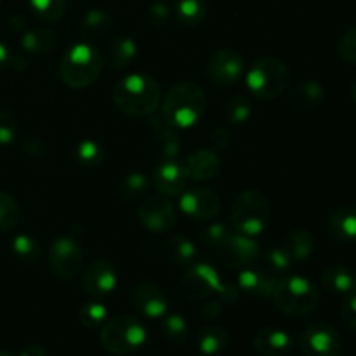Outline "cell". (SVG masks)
I'll return each instance as SVG.
<instances>
[{"label": "cell", "mask_w": 356, "mask_h": 356, "mask_svg": "<svg viewBox=\"0 0 356 356\" xmlns=\"http://www.w3.org/2000/svg\"><path fill=\"white\" fill-rule=\"evenodd\" d=\"M162 334L169 343L183 344L188 339V334H190L186 318L179 313L165 315V318L162 320Z\"/></svg>", "instance_id": "836d02e7"}, {"label": "cell", "mask_w": 356, "mask_h": 356, "mask_svg": "<svg viewBox=\"0 0 356 356\" xmlns=\"http://www.w3.org/2000/svg\"><path fill=\"white\" fill-rule=\"evenodd\" d=\"M176 16L186 26H198L207 17V3L205 0H177Z\"/></svg>", "instance_id": "1f68e13d"}, {"label": "cell", "mask_w": 356, "mask_h": 356, "mask_svg": "<svg viewBox=\"0 0 356 356\" xmlns=\"http://www.w3.org/2000/svg\"><path fill=\"white\" fill-rule=\"evenodd\" d=\"M292 259L287 254V250L284 249V245H273L264 252V266L275 277H282V275L287 273L292 266Z\"/></svg>", "instance_id": "8d00e7d4"}, {"label": "cell", "mask_w": 356, "mask_h": 356, "mask_svg": "<svg viewBox=\"0 0 356 356\" xmlns=\"http://www.w3.org/2000/svg\"><path fill=\"white\" fill-rule=\"evenodd\" d=\"M113 103L129 117H152L162 101V89L153 76L132 73L115 83L111 90Z\"/></svg>", "instance_id": "6da1fadb"}, {"label": "cell", "mask_w": 356, "mask_h": 356, "mask_svg": "<svg viewBox=\"0 0 356 356\" xmlns=\"http://www.w3.org/2000/svg\"><path fill=\"white\" fill-rule=\"evenodd\" d=\"M23 152H26L28 155H42L44 153V145H42L38 139L35 138H26V141L23 143Z\"/></svg>", "instance_id": "681fc988"}, {"label": "cell", "mask_w": 356, "mask_h": 356, "mask_svg": "<svg viewBox=\"0 0 356 356\" xmlns=\"http://www.w3.org/2000/svg\"><path fill=\"white\" fill-rule=\"evenodd\" d=\"M221 313H222L221 302H219V301H207L204 305V308H202L200 315L204 316L205 320H216V318H219V316H221Z\"/></svg>", "instance_id": "c3c4849f"}, {"label": "cell", "mask_w": 356, "mask_h": 356, "mask_svg": "<svg viewBox=\"0 0 356 356\" xmlns=\"http://www.w3.org/2000/svg\"><path fill=\"white\" fill-rule=\"evenodd\" d=\"M197 343L198 351L202 355H207V356H214L222 353L226 350L229 343V334L226 332L225 327H219V325H207V327H202L200 330L197 332Z\"/></svg>", "instance_id": "4316f807"}, {"label": "cell", "mask_w": 356, "mask_h": 356, "mask_svg": "<svg viewBox=\"0 0 356 356\" xmlns=\"http://www.w3.org/2000/svg\"><path fill=\"white\" fill-rule=\"evenodd\" d=\"M299 344L305 356H341L343 351L341 334L336 327L325 322L309 325L301 334Z\"/></svg>", "instance_id": "30bf717a"}, {"label": "cell", "mask_w": 356, "mask_h": 356, "mask_svg": "<svg viewBox=\"0 0 356 356\" xmlns=\"http://www.w3.org/2000/svg\"><path fill=\"white\" fill-rule=\"evenodd\" d=\"M271 218V205L259 190H243L232 205V226L236 233L257 236L266 229Z\"/></svg>", "instance_id": "5b68a950"}, {"label": "cell", "mask_w": 356, "mask_h": 356, "mask_svg": "<svg viewBox=\"0 0 356 356\" xmlns=\"http://www.w3.org/2000/svg\"><path fill=\"white\" fill-rule=\"evenodd\" d=\"M149 125H152L153 132H155V139L156 145H159L160 153H162L167 160H172L174 156L179 155L181 139L179 136H177V129L165 120L162 111H160L159 115H152Z\"/></svg>", "instance_id": "ffe728a7"}, {"label": "cell", "mask_w": 356, "mask_h": 356, "mask_svg": "<svg viewBox=\"0 0 356 356\" xmlns=\"http://www.w3.org/2000/svg\"><path fill=\"white\" fill-rule=\"evenodd\" d=\"M138 58V44L131 37L111 38L106 45V63L113 70H125Z\"/></svg>", "instance_id": "7402d4cb"}, {"label": "cell", "mask_w": 356, "mask_h": 356, "mask_svg": "<svg viewBox=\"0 0 356 356\" xmlns=\"http://www.w3.org/2000/svg\"><path fill=\"white\" fill-rule=\"evenodd\" d=\"M139 222L145 226L148 232L165 233L174 228L177 221L176 209L170 204L169 198L162 193L152 195L146 198L138 209Z\"/></svg>", "instance_id": "8fae6325"}, {"label": "cell", "mask_w": 356, "mask_h": 356, "mask_svg": "<svg viewBox=\"0 0 356 356\" xmlns=\"http://www.w3.org/2000/svg\"><path fill=\"white\" fill-rule=\"evenodd\" d=\"M145 341V325L131 315H117L101 327V344L111 355L134 353Z\"/></svg>", "instance_id": "52a82bcc"}, {"label": "cell", "mask_w": 356, "mask_h": 356, "mask_svg": "<svg viewBox=\"0 0 356 356\" xmlns=\"http://www.w3.org/2000/svg\"><path fill=\"white\" fill-rule=\"evenodd\" d=\"M282 245L291 256L292 263H302L313 254L315 238L308 229H292L284 236Z\"/></svg>", "instance_id": "83f0119b"}, {"label": "cell", "mask_w": 356, "mask_h": 356, "mask_svg": "<svg viewBox=\"0 0 356 356\" xmlns=\"http://www.w3.org/2000/svg\"><path fill=\"white\" fill-rule=\"evenodd\" d=\"M339 56L343 61L356 65V24L346 30L339 40Z\"/></svg>", "instance_id": "7bdbcfd3"}, {"label": "cell", "mask_w": 356, "mask_h": 356, "mask_svg": "<svg viewBox=\"0 0 356 356\" xmlns=\"http://www.w3.org/2000/svg\"><path fill=\"white\" fill-rule=\"evenodd\" d=\"M211 145L214 152H221V149H225L226 146L229 145V132L222 127L216 129V131L211 134Z\"/></svg>", "instance_id": "7dc6e473"}, {"label": "cell", "mask_w": 356, "mask_h": 356, "mask_svg": "<svg viewBox=\"0 0 356 356\" xmlns=\"http://www.w3.org/2000/svg\"><path fill=\"white\" fill-rule=\"evenodd\" d=\"M323 97H325V89L322 87V83L316 80H305L292 89L289 101L296 110L309 111L315 110L322 103Z\"/></svg>", "instance_id": "603a6c76"}, {"label": "cell", "mask_w": 356, "mask_h": 356, "mask_svg": "<svg viewBox=\"0 0 356 356\" xmlns=\"http://www.w3.org/2000/svg\"><path fill=\"white\" fill-rule=\"evenodd\" d=\"M218 294L221 296V301L226 305H235L240 299V289L233 284H221Z\"/></svg>", "instance_id": "bcb514c9"}, {"label": "cell", "mask_w": 356, "mask_h": 356, "mask_svg": "<svg viewBox=\"0 0 356 356\" xmlns=\"http://www.w3.org/2000/svg\"><path fill=\"white\" fill-rule=\"evenodd\" d=\"M259 243L254 236L232 233L225 245L216 252V257L229 268H247L259 257Z\"/></svg>", "instance_id": "4fadbf2b"}, {"label": "cell", "mask_w": 356, "mask_h": 356, "mask_svg": "<svg viewBox=\"0 0 356 356\" xmlns=\"http://www.w3.org/2000/svg\"><path fill=\"white\" fill-rule=\"evenodd\" d=\"M232 235V232L228 229V226L222 225V222H212L207 228L204 229V235H202V243L207 247L212 252H218L225 242L228 240V236Z\"/></svg>", "instance_id": "60d3db41"}, {"label": "cell", "mask_w": 356, "mask_h": 356, "mask_svg": "<svg viewBox=\"0 0 356 356\" xmlns=\"http://www.w3.org/2000/svg\"><path fill=\"white\" fill-rule=\"evenodd\" d=\"M82 249L73 236H58L49 245V266L59 280L70 282L76 278L82 268Z\"/></svg>", "instance_id": "ba28073f"}, {"label": "cell", "mask_w": 356, "mask_h": 356, "mask_svg": "<svg viewBox=\"0 0 356 356\" xmlns=\"http://www.w3.org/2000/svg\"><path fill=\"white\" fill-rule=\"evenodd\" d=\"M73 156H75V162L80 163V165L96 167L103 160L104 152L99 143L94 141V139H82L73 149Z\"/></svg>", "instance_id": "d590c367"}, {"label": "cell", "mask_w": 356, "mask_h": 356, "mask_svg": "<svg viewBox=\"0 0 356 356\" xmlns=\"http://www.w3.org/2000/svg\"><path fill=\"white\" fill-rule=\"evenodd\" d=\"M132 305L146 318H163L169 309V298L155 282H139L132 291Z\"/></svg>", "instance_id": "9a60e30c"}, {"label": "cell", "mask_w": 356, "mask_h": 356, "mask_svg": "<svg viewBox=\"0 0 356 356\" xmlns=\"http://www.w3.org/2000/svg\"><path fill=\"white\" fill-rule=\"evenodd\" d=\"M163 250H165V256L174 264H179V266H190V264L197 263L198 259L197 245L183 235L167 236L165 243H163Z\"/></svg>", "instance_id": "d4e9b609"}, {"label": "cell", "mask_w": 356, "mask_h": 356, "mask_svg": "<svg viewBox=\"0 0 356 356\" xmlns=\"http://www.w3.org/2000/svg\"><path fill=\"white\" fill-rule=\"evenodd\" d=\"M113 28V16L104 9H90L80 19V31L87 38H101Z\"/></svg>", "instance_id": "f546056e"}, {"label": "cell", "mask_w": 356, "mask_h": 356, "mask_svg": "<svg viewBox=\"0 0 356 356\" xmlns=\"http://www.w3.org/2000/svg\"><path fill=\"white\" fill-rule=\"evenodd\" d=\"M218 270L209 263H193L179 280V292L188 301H205L221 287Z\"/></svg>", "instance_id": "9c48e42d"}, {"label": "cell", "mask_w": 356, "mask_h": 356, "mask_svg": "<svg viewBox=\"0 0 356 356\" xmlns=\"http://www.w3.org/2000/svg\"><path fill=\"white\" fill-rule=\"evenodd\" d=\"M184 167H186L190 179H212L219 172V156L214 149H197L188 155Z\"/></svg>", "instance_id": "44dd1931"}, {"label": "cell", "mask_w": 356, "mask_h": 356, "mask_svg": "<svg viewBox=\"0 0 356 356\" xmlns=\"http://www.w3.org/2000/svg\"><path fill=\"white\" fill-rule=\"evenodd\" d=\"M13 252L23 264H35L40 259V243L31 235H16L13 238Z\"/></svg>", "instance_id": "d6a6232c"}, {"label": "cell", "mask_w": 356, "mask_h": 356, "mask_svg": "<svg viewBox=\"0 0 356 356\" xmlns=\"http://www.w3.org/2000/svg\"><path fill=\"white\" fill-rule=\"evenodd\" d=\"M21 45L31 54H49L58 45V37L49 28H31L21 37Z\"/></svg>", "instance_id": "f1b7e54d"}, {"label": "cell", "mask_w": 356, "mask_h": 356, "mask_svg": "<svg viewBox=\"0 0 356 356\" xmlns=\"http://www.w3.org/2000/svg\"><path fill=\"white\" fill-rule=\"evenodd\" d=\"M103 66L104 58L99 49L89 42H80L63 54L59 63V76L65 86L72 89H83L99 79Z\"/></svg>", "instance_id": "277c9868"}, {"label": "cell", "mask_w": 356, "mask_h": 356, "mask_svg": "<svg viewBox=\"0 0 356 356\" xmlns=\"http://www.w3.org/2000/svg\"><path fill=\"white\" fill-rule=\"evenodd\" d=\"M179 209L195 221H211L221 211V198L207 188H193L181 193Z\"/></svg>", "instance_id": "5bb4252c"}, {"label": "cell", "mask_w": 356, "mask_h": 356, "mask_svg": "<svg viewBox=\"0 0 356 356\" xmlns=\"http://www.w3.org/2000/svg\"><path fill=\"white\" fill-rule=\"evenodd\" d=\"M207 76L216 86H232L245 72V63L240 52L233 49H219L211 56L207 63Z\"/></svg>", "instance_id": "7c38bea8"}, {"label": "cell", "mask_w": 356, "mask_h": 356, "mask_svg": "<svg viewBox=\"0 0 356 356\" xmlns=\"http://www.w3.org/2000/svg\"><path fill=\"white\" fill-rule=\"evenodd\" d=\"M117 284L118 278L113 264L108 259H103V257L94 259L82 278L83 291L94 299H103L110 296L117 287Z\"/></svg>", "instance_id": "2e32d148"}, {"label": "cell", "mask_w": 356, "mask_h": 356, "mask_svg": "<svg viewBox=\"0 0 356 356\" xmlns=\"http://www.w3.org/2000/svg\"><path fill=\"white\" fill-rule=\"evenodd\" d=\"M169 21H170V9L165 6V3L155 2L153 6H149V9H148L149 26L160 30V28L167 26V24H169Z\"/></svg>", "instance_id": "ee69618b"}, {"label": "cell", "mask_w": 356, "mask_h": 356, "mask_svg": "<svg viewBox=\"0 0 356 356\" xmlns=\"http://www.w3.org/2000/svg\"><path fill=\"white\" fill-rule=\"evenodd\" d=\"M329 229L332 236L339 242H356V207L346 205L337 209L329 221Z\"/></svg>", "instance_id": "484cf974"}, {"label": "cell", "mask_w": 356, "mask_h": 356, "mask_svg": "<svg viewBox=\"0 0 356 356\" xmlns=\"http://www.w3.org/2000/svg\"><path fill=\"white\" fill-rule=\"evenodd\" d=\"M275 275H271L268 270L261 268H243L236 278V287L240 292L254 296V298H268L271 292V287L275 284Z\"/></svg>", "instance_id": "d6986e66"}, {"label": "cell", "mask_w": 356, "mask_h": 356, "mask_svg": "<svg viewBox=\"0 0 356 356\" xmlns=\"http://www.w3.org/2000/svg\"><path fill=\"white\" fill-rule=\"evenodd\" d=\"M207 96L198 83L183 80L167 90L162 115L176 129L193 127L205 113Z\"/></svg>", "instance_id": "3957f363"}, {"label": "cell", "mask_w": 356, "mask_h": 356, "mask_svg": "<svg viewBox=\"0 0 356 356\" xmlns=\"http://www.w3.org/2000/svg\"><path fill=\"white\" fill-rule=\"evenodd\" d=\"M322 285L332 294L350 296L356 289V277L343 264H330L322 271Z\"/></svg>", "instance_id": "cb8c5ba5"}, {"label": "cell", "mask_w": 356, "mask_h": 356, "mask_svg": "<svg viewBox=\"0 0 356 356\" xmlns=\"http://www.w3.org/2000/svg\"><path fill=\"white\" fill-rule=\"evenodd\" d=\"M341 318L348 329L356 332V292H351L350 298L344 301L343 308H341Z\"/></svg>", "instance_id": "f6af8a7d"}, {"label": "cell", "mask_w": 356, "mask_h": 356, "mask_svg": "<svg viewBox=\"0 0 356 356\" xmlns=\"http://www.w3.org/2000/svg\"><path fill=\"white\" fill-rule=\"evenodd\" d=\"M30 9L42 21H59L66 10V0H30Z\"/></svg>", "instance_id": "74e56055"}, {"label": "cell", "mask_w": 356, "mask_h": 356, "mask_svg": "<svg viewBox=\"0 0 356 356\" xmlns=\"http://www.w3.org/2000/svg\"><path fill=\"white\" fill-rule=\"evenodd\" d=\"M148 184H149V179L146 177V174L143 172L127 174L120 183V195L127 202H134L146 193Z\"/></svg>", "instance_id": "ab89813d"}, {"label": "cell", "mask_w": 356, "mask_h": 356, "mask_svg": "<svg viewBox=\"0 0 356 356\" xmlns=\"http://www.w3.org/2000/svg\"><path fill=\"white\" fill-rule=\"evenodd\" d=\"M270 301L289 316H308L320 306V291L308 278L298 275H285L275 278L270 292Z\"/></svg>", "instance_id": "7a4b0ae2"}, {"label": "cell", "mask_w": 356, "mask_h": 356, "mask_svg": "<svg viewBox=\"0 0 356 356\" xmlns=\"http://www.w3.org/2000/svg\"><path fill=\"white\" fill-rule=\"evenodd\" d=\"M291 82V70L282 59L264 56L247 70V89L252 96L270 101L282 96Z\"/></svg>", "instance_id": "8992f818"}, {"label": "cell", "mask_w": 356, "mask_h": 356, "mask_svg": "<svg viewBox=\"0 0 356 356\" xmlns=\"http://www.w3.org/2000/svg\"><path fill=\"white\" fill-rule=\"evenodd\" d=\"M254 348L261 356H285L294 348V339L285 330L266 327L256 334Z\"/></svg>", "instance_id": "ac0fdd59"}, {"label": "cell", "mask_w": 356, "mask_h": 356, "mask_svg": "<svg viewBox=\"0 0 356 356\" xmlns=\"http://www.w3.org/2000/svg\"><path fill=\"white\" fill-rule=\"evenodd\" d=\"M250 113H252V103H250V97L245 96V94H235V96L228 97L221 110L225 122L233 125L245 124L249 120Z\"/></svg>", "instance_id": "4dcf8cb0"}, {"label": "cell", "mask_w": 356, "mask_h": 356, "mask_svg": "<svg viewBox=\"0 0 356 356\" xmlns=\"http://www.w3.org/2000/svg\"><path fill=\"white\" fill-rule=\"evenodd\" d=\"M21 211L16 198L0 190V232H10L19 225Z\"/></svg>", "instance_id": "e575fe53"}, {"label": "cell", "mask_w": 356, "mask_h": 356, "mask_svg": "<svg viewBox=\"0 0 356 356\" xmlns=\"http://www.w3.org/2000/svg\"><path fill=\"white\" fill-rule=\"evenodd\" d=\"M10 58H13V54L9 52V49L0 42V73H2L6 68H9Z\"/></svg>", "instance_id": "f907efd6"}, {"label": "cell", "mask_w": 356, "mask_h": 356, "mask_svg": "<svg viewBox=\"0 0 356 356\" xmlns=\"http://www.w3.org/2000/svg\"><path fill=\"white\" fill-rule=\"evenodd\" d=\"M0 356H14V355L7 353V351H0Z\"/></svg>", "instance_id": "db71d44e"}, {"label": "cell", "mask_w": 356, "mask_h": 356, "mask_svg": "<svg viewBox=\"0 0 356 356\" xmlns=\"http://www.w3.org/2000/svg\"><path fill=\"white\" fill-rule=\"evenodd\" d=\"M19 356H47V351L42 346H38V344H30V346H26L21 351Z\"/></svg>", "instance_id": "816d5d0a"}, {"label": "cell", "mask_w": 356, "mask_h": 356, "mask_svg": "<svg viewBox=\"0 0 356 356\" xmlns=\"http://www.w3.org/2000/svg\"><path fill=\"white\" fill-rule=\"evenodd\" d=\"M17 122L10 110L0 106V145L7 146L16 139Z\"/></svg>", "instance_id": "b9f144b4"}, {"label": "cell", "mask_w": 356, "mask_h": 356, "mask_svg": "<svg viewBox=\"0 0 356 356\" xmlns=\"http://www.w3.org/2000/svg\"><path fill=\"white\" fill-rule=\"evenodd\" d=\"M351 97H353V101L356 103V79H355L353 86H351Z\"/></svg>", "instance_id": "f5cc1de1"}, {"label": "cell", "mask_w": 356, "mask_h": 356, "mask_svg": "<svg viewBox=\"0 0 356 356\" xmlns=\"http://www.w3.org/2000/svg\"><path fill=\"white\" fill-rule=\"evenodd\" d=\"M79 320L86 329H97L103 327V323L108 320V308L99 301H90L80 308Z\"/></svg>", "instance_id": "f35d334b"}, {"label": "cell", "mask_w": 356, "mask_h": 356, "mask_svg": "<svg viewBox=\"0 0 356 356\" xmlns=\"http://www.w3.org/2000/svg\"><path fill=\"white\" fill-rule=\"evenodd\" d=\"M188 181H190V176H188L186 167L176 160H165L152 174L153 186L165 197H177L183 193L186 190Z\"/></svg>", "instance_id": "e0dca14e"}]
</instances>
